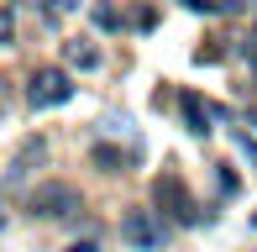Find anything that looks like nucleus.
I'll use <instances>...</instances> for the list:
<instances>
[{
	"label": "nucleus",
	"instance_id": "1",
	"mask_svg": "<svg viewBox=\"0 0 257 252\" xmlns=\"http://www.w3.org/2000/svg\"><path fill=\"white\" fill-rule=\"evenodd\" d=\"M74 210H84V194L74 184H63V179H48V184H37L27 194V215L32 221H68Z\"/></svg>",
	"mask_w": 257,
	"mask_h": 252
},
{
	"label": "nucleus",
	"instance_id": "2",
	"mask_svg": "<svg viewBox=\"0 0 257 252\" xmlns=\"http://www.w3.org/2000/svg\"><path fill=\"white\" fill-rule=\"evenodd\" d=\"M74 100V79H68V68H32V79H27V105L32 110H58V105H68Z\"/></svg>",
	"mask_w": 257,
	"mask_h": 252
},
{
	"label": "nucleus",
	"instance_id": "3",
	"mask_svg": "<svg viewBox=\"0 0 257 252\" xmlns=\"http://www.w3.org/2000/svg\"><path fill=\"white\" fill-rule=\"evenodd\" d=\"M121 242L137 247V252H158L163 247V221L153 210H126L121 215Z\"/></svg>",
	"mask_w": 257,
	"mask_h": 252
},
{
	"label": "nucleus",
	"instance_id": "4",
	"mask_svg": "<svg viewBox=\"0 0 257 252\" xmlns=\"http://www.w3.org/2000/svg\"><path fill=\"white\" fill-rule=\"evenodd\" d=\"M153 200L173 215V221H184V226H194V221H200V215H194V200H189V189H184V179H179V174H158Z\"/></svg>",
	"mask_w": 257,
	"mask_h": 252
},
{
	"label": "nucleus",
	"instance_id": "5",
	"mask_svg": "<svg viewBox=\"0 0 257 252\" xmlns=\"http://www.w3.org/2000/svg\"><path fill=\"white\" fill-rule=\"evenodd\" d=\"M179 110H184V126H189L194 137H210V116H215V110H210L194 89H184V95H179Z\"/></svg>",
	"mask_w": 257,
	"mask_h": 252
},
{
	"label": "nucleus",
	"instance_id": "6",
	"mask_svg": "<svg viewBox=\"0 0 257 252\" xmlns=\"http://www.w3.org/2000/svg\"><path fill=\"white\" fill-rule=\"evenodd\" d=\"M89 158L100 163V174H126L137 153H121V147H105V142H95V153H89Z\"/></svg>",
	"mask_w": 257,
	"mask_h": 252
},
{
	"label": "nucleus",
	"instance_id": "7",
	"mask_svg": "<svg viewBox=\"0 0 257 252\" xmlns=\"http://www.w3.org/2000/svg\"><path fill=\"white\" fill-rule=\"evenodd\" d=\"M63 58L74 68H100V48L89 37H74V42H63Z\"/></svg>",
	"mask_w": 257,
	"mask_h": 252
},
{
	"label": "nucleus",
	"instance_id": "8",
	"mask_svg": "<svg viewBox=\"0 0 257 252\" xmlns=\"http://www.w3.org/2000/svg\"><path fill=\"white\" fill-rule=\"evenodd\" d=\"M16 42V11H0V48Z\"/></svg>",
	"mask_w": 257,
	"mask_h": 252
},
{
	"label": "nucleus",
	"instance_id": "9",
	"mask_svg": "<svg viewBox=\"0 0 257 252\" xmlns=\"http://www.w3.org/2000/svg\"><path fill=\"white\" fill-rule=\"evenodd\" d=\"M236 147H241V158H247V168H257V137L252 132H236Z\"/></svg>",
	"mask_w": 257,
	"mask_h": 252
},
{
	"label": "nucleus",
	"instance_id": "10",
	"mask_svg": "<svg viewBox=\"0 0 257 252\" xmlns=\"http://www.w3.org/2000/svg\"><path fill=\"white\" fill-rule=\"evenodd\" d=\"M95 27H105V32H110V27H121V16H115L110 6H95Z\"/></svg>",
	"mask_w": 257,
	"mask_h": 252
},
{
	"label": "nucleus",
	"instance_id": "11",
	"mask_svg": "<svg viewBox=\"0 0 257 252\" xmlns=\"http://www.w3.org/2000/svg\"><path fill=\"white\" fill-rule=\"evenodd\" d=\"M63 252H100V242H68Z\"/></svg>",
	"mask_w": 257,
	"mask_h": 252
},
{
	"label": "nucleus",
	"instance_id": "12",
	"mask_svg": "<svg viewBox=\"0 0 257 252\" xmlns=\"http://www.w3.org/2000/svg\"><path fill=\"white\" fill-rule=\"evenodd\" d=\"M6 105H11V79H0V116H6Z\"/></svg>",
	"mask_w": 257,
	"mask_h": 252
},
{
	"label": "nucleus",
	"instance_id": "13",
	"mask_svg": "<svg viewBox=\"0 0 257 252\" xmlns=\"http://www.w3.org/2000/svg\"><path fill=\"white\" fill-rule=\"evenodd\" d=\"M63 11H79V0H53V16H63Z\"/></svg>",
	"mask_w": 257,
	"mask_h": 252
},
{
	"label": "nucleus",
	"instance_id": "14",
	"mask_svg": "<svg viewBox=\"0 0 257 252\" xmlns=\"http://www.w3.org/2000/svg\"><path fill=\"white\" fill-rule=\"evenodd\" d=\"M247 121H252V132H257V110H247Z\"/></svg>",
	"mask_w": 257,
	"mask_h": 252
},
{
	"label": "nucleus",
	"instance_id": "15",
	"mask_svg": "<svg viewBox=\"0 0 257 252\" xmlns=\"http://www.w3.org/2000/svg\"><path fill=\"white\" fill-rule=\"evenodd\" d=\"M0 226H6V210H0Z\"/></svg>",
	"mask_w": 257,
	"mask_h": 252
},
{
	"label": "nucleus",
	"instance_id": "16",
	"mask_svg": "<svg viewBox=\"0 0 257 252\" xmlns=\"http://www.w3.org/2000/svg\"><path fill=\"white\" fill-rule=\"evenodd\" d=\"M252 226H257V215H252Z\"/></svg>",
	"mask_w": 257,
	"mask_h": 252
}]
</instances>
